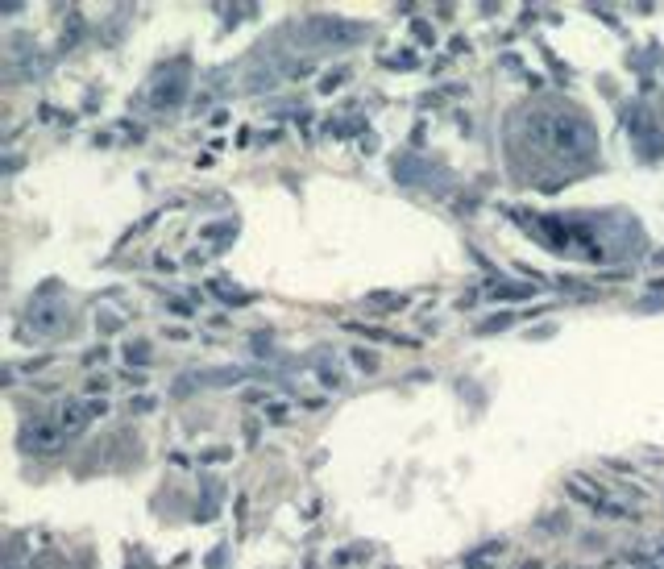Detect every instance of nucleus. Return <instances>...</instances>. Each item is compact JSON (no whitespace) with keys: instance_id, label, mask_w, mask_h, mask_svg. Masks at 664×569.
Listing matches in <instances>:
<instances>
[{"instance_id":"a211bd4d","label":"nucleus","mask_w":664,"mask_h":569,"mask_svg":"<svg viewBox=\"0 0 664 569\" xmlns=\"http://www.w3.org/2000/svg\"><path fill=\"white\" fill-rule=\"evenodd\" d=\"M171 312H175V316H191V308H187L183 299H171Z\"/></svg>"},{"instance_id":"423d86ee","label":"nucleus","mask_w":664,"mask_h":569,"mask_svg":"<svg viewBox=\"0 0 664 569\" xmlns=\"http://www.w3.org/2000/svg\"><path fill=\"white\" fill-rule=\"evenodd\" d=\"M71 312L67 304H59V299H34L30 312H25V324H30L38 337H54L59 329H67Z\"/></svg>"},{"instance_id":"20e7f679","label":"nucleus","mask_w":664,"mask_h":569,"mask_svg":"<svg viewBox=\"0 0 664 569\" xmlns=\"http://www.w3.org/2000/svg\"><path fill=\"white\" fill-rule=\"evenodd\" d=\"M17 445L25 453H34V457H50V453H59L63 445H67V437H63V428L54 424V416H34V420L21 424Z\"/></svg>"},{"instance_id":"6ab92c4d","label":"nucleus","mask_w":664,"mask_h":569,"mask_svg":"<svg viewBox=\"0 0 664 569\" xmlns=\"http://www.w3.org/2000/svg\"><path fill=\"white\" fill-rule=\"evenodd\" d=\"M353 358H357V366H366V370H374V358L366 354V349H357V354H353Z\"/></svg>"},{"instance_id":"f03ea898","label":"nucleus","mask_w":664,"mask_h":569,"mask_svg":"<svg viewBox=\"0 0 664 569\" xmlns=\"http://www.w3.org/2000/svg\"><path fill=\"white\" fill-rule=\"evenodd\" d=\"M299 34L312 42L316 50H349V46H362L370 38V25L366 21H345V17H332V13H312L303 17Z\"/></svg>"},{"instance_id":"f257e3e1","label":"nucleus","mask_w":664,"mask_h":569,"mask_svg":"<svg viewBox=\"0 0 664 569\" xmlns=\"http://www.w3.org/2000/svg\"><path fill=\"white\" fill-rule=\"evenodd\" d=\"M519 133L532 154L557 167H590L598 158V129L577 108H528L519 117Z\"/></svg>"},{"instance_id":"412c9836","label":"nucleus","mask_w":664,"mask_h":569,"mask_svg":"<svg viewBox=\"0 0 664 569\" xmlns=\"http://www.w3.org/2000/svg\"><path fill=\"white\" fill-rule=\"evenodd\" d=\"M9 569H17V565H13V561H9Z\"/></svg>"},{"instance_id":"1a4fd4ad","label":"nucleus","mask_w":664,"mask_h":569,"mask_svg":"<svg viewBox=\"0 0 664 569\" xmlns=\"http://www.w3.org/2000/svg\"><path fill=\"white\" fill-rule=\"evenodd\" d=\"M88 420H92V412H88V403H75V399H67V403H59L54 407V424L63 428V437H79V432L88 428Z\"/></svg>"},{"instance_id":"ddd939ff","label":"nucleus","mask_w":664,"mask_h":569,"mask_svg":"<svg viewBox=\"0 0 664 569\" xmlns=\"http://www.w3.org/2000/svg\"><path fill=\"white\" fill-rule=\"evenodd\" d=\"M511 324V312L507 316H490V320H482V333H494V329H507Z\"/></svg>"},{"instance_id":"aec40b11","label":"nucleus","mask_w":664,"mask_h":569,"mask_svg":"<svg viewBox=\"0 0 664 569\" xmlns=\"http://www.w3.org/2000/svg\"><path fill=\"white\" fill-rule=\"evenodd\" d=\"M415 38H424V42H432V30L424 25V21H415Z\"/></svg>"},{"instance_id":"39448f33","label":"nucleus","mask_w":664,"mask_h":569,"mask_svg":"<svg viewBox=\"0 0 664 569\" xmlns=\"http://www.w3.org/2000/svg\"><path fill=\"white\" fill-rule=\"evenodd\" d=\"M187 100V63H171L150 79V104L154 108H179Z\"/></svg>"},{"instance_id":"7ed1b4c3","label":"nucleus","mask_w":664,"mask_h":569,"mask_svg":"<svg viewBox=\"0 0 664 569\" xmlns=\"http://www.w3.org/2000/svg\"><path fill=\"white\" fill-rule=\"evenodd\" d=\"M312 71V59H295V54H283V50H274L270 59H258L254 67L245 71V92H270L287 79H299Z\"/></svg>"},{"instance_id":"dca6fc26","label":"nucleus","mask_w":664,"mask_h":569,"mask_svg":"<svg viewBox=\"0 0 664 569\" xmlns=\"http://www.w3.org/2000/svg\"><path fill=\"white\" fill-rule=\"evenodd\" d=\"M266 416H270L274 424H283L287 420V403H270V407H266Z\"/></svg>"},{"instance_id":"f8f14e48","label":"nucleus","mask_w":664,"mask_h":569,"mask_svg":"<svg viewBox=\"0 0 664 569\" xmlns=\"http://www.w3.org/2000/svg\"><path fill=\"white\" fill-rule=\"evenodd\" d=\"M30 569H63V557L59 553H42V557L30 561Z\"/></svg>"},{"instance_id":"9d476101","label":"nucleus","mask_w":664,"mask_h":569,"mask_svg":"<svg viewBox=\"0 0 664 569\" xmlns=\"http://www.w3.org/2000/svg\"><path fill=\"white\" fill-rule=\"evenodd\" d=\"M370 308H407V295H391V291H370L366 295Z\"/></svg>"},{"instance_id":"9b49d317","label":"nucleus","mask_w":664,"mask_h":569,"mask_svg":"<svg viewBox=\"0 0 664 569\" xmlns=\"http://www.w3.org/2000/svg\"><path fill=\"white\" fill-rule=\"evenodd\" d=\"M125 358H129V362H137V366H150V358H154V354L146 349V341H133L125 349Z\"/></svg>"},{"instance_id":"0eeeda50","label":"nucleus","mask_w":664,"mask_h":569,"mask_svg":"<svg viewBox=\"0 0 664 569\" xmlns=\"http://www.w3.org/2000/svg\"><path fill=\"white\" fill-rule=\"evenodd\" d=\"M565 491L573 495V499L590 503V507H594V515H598V511H602V515H627L623 507H610V503H606V495L598 491V486H590L581 474H569V478H565Z\"/></svg>"},{"instance_id":"6e6552de","label":"nucleus","mask_w":664,"mask_h":569,"mask_svg":"<svg viewBox=\"0 0 664 569\" xmlns=\"http://www.w3.org/2000/svg\"><path fill=\"white\" fill-rule=\"evenodd\" d=\"M13 59H17V75L21 79H42L50 71V54L34 50L25 38H17V46H13Z\"/></svg>"},{"instance_id":"2eb2a0df","label":"nucleus","mask_w":664,"mask_h":569,"mask_svg":"<svg viewBox=\"0 0 664 569\" xmlns=\"http://www.w3.org/2000/svg\"><path fill=\"white\" fill-rule=\"evenodd\" d=\"M320 383H324V387H332V391H337V387H341L345 378H341V370H324V374H320Z\"/></svg>"},{"instance_id":"f3484780","label":"nucleus","mask_w":664,"mask_h":569,"mask_svg":"<svg viewBox=\"0 0 664 569\" xmlns=\"http://www.w3.org/2000/svg\"><path fill=\"white\" fill-rule=\"evenodd\" d=\"M494 295H503V299H515V295H528V287H494Z\"/></svg>"},{"instance_id":"4468645a","label":"nucleus","mask_w":664,"mask_h":569,"mask_svg":"<svg viewBox=\"0 0 664 569\" xmlns=\"http://www.w3.org/2000/svg\"><path fill=\"white\" fill-rule=\"evenodd\" d=\"M341 83H345V71H332V75L320 83V92H337V88H341Z\"/></svg>"}]
</instances>
